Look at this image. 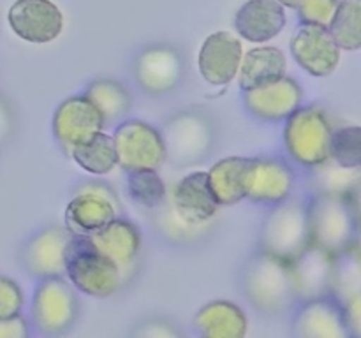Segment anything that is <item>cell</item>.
<instances>
[{"label": "cell", "instance_id": "d590c367", "mask_svg": "<svg viewBox=\"0 0 361 338\" xmlns=\"http://www.w3.org/2000/svg\"><path fill=\"white\" fill-rule=\"evenodd\" d=\"M28 324L21 313L0 319V338H27Z\"/></svg>", "mask_w": 361, "mask_h": 338}, {"label": "cell", "instance_id": "3957f363", "mask_svg": "<svg viewBox=\"0 0 361 338\" xmlns=\"http://www.w3.org/2000/svg\"><path fill=\"white\" fill-rule=\"evenodd\" d=\"M66 275L74 287L94 298H109L123 284L120 268L99 252L87 234L76 232L67 250Z\"/></svg>", "mask_w": 361, "mask_h": 338}, {"label": "cell", "instance_id": "7402d4cb", "mask_svg": "<svg viewBox=\"0 0 361 338\" xmlns=\"http://www.w3.org/2000/svg\"><path fill=\"white\" fill-rule=\"evenodd\" d=\"M284 23V11L275 0H250L236 14L235 27L247 41L267 42L281 34Z\"/></svg>", "mask_w": 361, "mask_h": 338}, {"label": "cell", "instance_id": "4dcf8cb0", "mask_svg": "<svg viewBox=\"0 0 361 338\" xmlns=\"http://www.w3.org/2000/svg\"><path fill=\"white\" fill-rule=\"evenodd\" d=\"M127 189H129L130 197L145 208H155L164 203L166 185L164 180L159 176L157 169L129 171Z\"/></svg>", "mask_w": 361, "mask_h": 338}, {"label": "cell", "instance_id": "e575fe53", "mask_svg": "<svg viewBox=\"0 0 361 338\" xmlns=\"http://www.w3.org/2000/svg\"><path fill=\"white\" fill-rule=\"evenodd\" d=\"M341 305L344 310V319L348 324L349 334L358 338L361 334V294L351 296Z\"/></svg>", "mask_w": 361, "mask_h": 338}, {"label": "cell", "instance_id": "7c38bea8", "mask_svg": "<svg viewBox=\"0 0 361 338\" xmlns=\"http://www.w3.org/2000/svg\"><path fill=\"white\" fill-rule=\"evenodd\" d=\"M295 187L293 171L275 158H249L243 171V192L256 203L277 204L288 199Z\"/></svg>", "mask_w": 361, "mask_h": 338}, {"label": "cell", "instance_id": "f1b7e54d", "mask_svg": "<svg viewBox=\"0 0 361 338\" xmlns=\"http://www.w3.org/2000/svg\"><path fill=\"white\" fill-rule=\"evenodd\" d=\"M360 27V0H344L335 11V16L328 25V30L338 48L345 49V51H356L361 46Z\"/></svg>", "mask_w": 361, "mask_h": 338}, {"label": "cell", "instance_id": "7a4b0ae2", "mask_svg": "<svg viewBox=\"0 0 361 338\" xmlns=\"http://www.w3.org/2000/svg\"><path fill=\"white\" fill-rule=\"evenodd\" d=\"M309 211L310 243L341 254L356 243V206L353 196L317 192Z\"/></svg>", "mask_w": 361, "mask_h": 338}, {"label": "cell", "instance_id": "5bb4252c", "mask_svg": "<svg viewBox=\"0 0 361 338\" xmlns=\"http://www.w3.org/2000/svg\"><path fill=\"white\" fill-rule=\"evenodd\" d=\"M14 34L34 44H46L62 32L63 18L49 0H18L9 11Z\"/></svg>", "mask_w": 361, "mask_h": 338}, {"label": "cell", "instance_id": "ffe728a7", "mask_svg": "<svg viewBox=\"0 0 361 338\" xmlns=\"http://www.w3.org/2000/svg\"><path fill=\"white\" fill-rule=\"evenodd\" d=\"M173 208L176 217L189 227H200L215 217L219 203L208 185L207 173H192L176 183Z\"/></svg>", "mask_w": 361, "mask_h": 338}, {"label": "cell", "instance_id": "8d00e7d4", "mask_svg": "<svg viewBox=\"0 0 361 338\" xmlns=\"http://www.w3.org/2000/svg\"><path fill=\"white\" fill-rule=\"evenodd\" d=\"M14 125L16 123H14L13 108L4 99V95H0V146L11 139V136L14 132Z\"/></svg>", "mask_w": 361, "mask_h": 338}, {"label": "cell", "instance_id": "4fadbf2b", "mask_svg": "<svg viewBox=\"0 0 361 338\" xmlns=\"http://www.w3.org/2000/svg\"><path fill=\"white\" fill-rule=\"evenodd\" d=\"M74 232L69 227L42 229L23 249V264L34 277H62L66 275L67 250Z\"/></svg>", "mask_w": 361, "mask_h": 338}, {"label": "cell", "instance_id": "484cf974", "mask_svg": "<svg viewBox=\"0 0 361 338\" xmlns=\"http://www.w3.org/2000/svg\"><path fill=\"white\" fill-rule=\"evenodd\" d=\"M69 155L80 168L92 175H108L118 165L113 136L102 132V130L88 137L83 143L73 146Z\"/></svg>", "mask_w": 361, "mask_h": 338}, {"label": "cell", "instance_id": "52a82bcc", "mask_svg": "<svg viewBox=\"0 0 361 338\" xmlns=\"http://www.w3.org/2000/svg\"><path fill=\"white\" fill-rule=\"evenodd\" d=\"M80 312L76 292L62 277H46L32 299V320L44 334H60L69 330Z\"/></svg>", "mask_w": 361, "mask_h": 338}, {"label": "cell", "instance_id": "83f0119b", "mask_svg": "<svg viewBox=\"0 0 361 338\" xmlns=\"http://www.w3.org/2000/svg\"><path fill=\"white\" fill-rule=\"evenodd\" d=\"M355 294H361V268L356 243L344 252L335 254L334 291H331V296L338 303H344Z\"/></svg>", "mask_w": 361, "mask_h": 338}, {"label": "cell", "instance_id": "603a6c76", "mask_svg": "<svg viewBox=\"0 0 361 338\" xmlns=\"http://www.w3.org/2000/svg\"><path fill=\"white\" fill-rule=\"evenodd\" d=\"M192 323L207 338H243L249 327L245 312L238 305L224 299L201 306Z\"/></svg>", "mask_w": 361, "mask_h": 338}, {"label": "cell", "instance_id": "2e32d148", "mask_svg": "<svg viewBox=\"0 0 361 338\" xmlns=\"http://www.w3.org/2000/svg\"><path fill=\"white\" fill-rule=\"evenodd\" d=\"M291 53L302 69L312 76H330L341 62V48L330 30L305 23L291 42Z\"/></svg>", "mask_w": 361, "mask_h": 338}, {"label": "cell", "instance_id": "277c9868", "mask_svg": "<svg viewBox=\"0 0 361 338\" xmlns=\"http://www.w3.org/2000/svg\"><path fill=\"white\" fill-rule=\"evenodd\" d=\"M309 245V211L305 204L295 199L277 203L261 229L263 252L289 263Z\"/></svg>", "mask_w": 361, "mask_h": 338}, {"label": "cell", "instance_id": "cb8c5ba5", "mask_svg": "<svg viewBox=\"0 0 361 338\" xmlns=\"http://www.w3.org/2000/svg\"><path fill=\"white\" fill-rule=\"evenodd\" d=\"M286 67H288V62L281 49L263 46V48L250 49L242 56L236 76H238L240 87L247 90V88L259 87V84L286 76Z\"/></svg>", "mask_w": 361, "mask_h": 338}, {"label": "cell", "instance_id": "1f68e13d", "mask_svg": "<svg viewBox=\"0 0 361 338\" xmlns=\"http://www.w3.org/2000/svg\"><path fill=\"white\" fill-rule=\"evenodd\" d=\"M330 161L344 168H360L361 129L358 125H345L334 130L330 143Z\"/></svg>", "mask_w": 361, "mask_h": 338}, {"label": "cell", "instance_id": "e0dca14e", "mask_svg": "<svg viewBox=\"0 0 361 338\" xmlns=\"http://www.w3.org/2000/svg\"><path fill=\"white\" fill-rule=\"evenodd\" d=\"M243 48L238 37L229 32H215L208 35L197 55V67L204 81L222 87L238 74Z\"/></svg>", "mask_w": 361, "mask_h": 338}, {"label": "cell", "instance_id": "8fae6325", "mask_svg": "<svg viewBox=\"0 0 361 338\" xmlns=\"http://www.w3.org/2000/svg\"><path fill=\"white\" fill-rule=\"evenodd\" d=\"M118 211V199L111 189L99 183H87L67 204L66 218L73 232L90 234L116 218Z\"/></svg>", "mask_w": 361, "mask_h": 338}, {"label": "cell", "instance_id": "5b68a950", "mask_svg": "<svg viewBox=\"0 0 361 338\" xmlns=\"http://www.w3.org/2000/svg\"><path fill=\"white\" fill-rule=\"evenodd\" d=\"M334 127L319 108H296L288 116L284 130L286 148L296 162L316 168L330 161Z\"/></svg>", "mask_w": 361, "mask_h": 338}, {"label": "cell", "instance_id": "d6986e66", "mask_svg": "<svg viewBox=\"0 0 361 338\" xmlns=\"http://www.w3.org/2000/svg\"><path fill=\"white\" fill-rule=\"evenodd\" d=\"M293 333L298 338H348L342 305L334 296L307 299L293 319Z\"/></svg>", "mask_w": 361, "mask_h": 338}, {"label": "cell", "instance_id": "9a60e30c", "mask_svg": "<svg viewBox=\"0 0 361 338\" xmlns=\"http://www.w3.org/2000/svg\"><path fill=\"white\" fill-rule=\"evenodd\" d=\"M106 125L99 109L87 97H69L53 115V134L69 154L73 146L83 143Z\"/></svg>", "mask_w": 361, "mask_h": 338}, {"label": "cell", "instance_id": "ac0fdd59", "mask_svg": "<svg viewBox=\"0 0 361 338\" xmlns=\"http://www.w3.org/2000/svg\"><path fill=\"white\" fill-rule=\"evenodd\" d=\"M303 90L291 77H279L270 83L243 90L245 108L254 116L268 122L288 118L296 108H300Z\"/></svg>", "mask_w": 361, "mask_h": 338}, {"label": "cell", "instance_id": "8992f818", "mask_svg": "<svg viewBox=\"0 0 361 338\" xmlns=\"http://www.w3.org/2000/svg\"><path fill=\"white\" fill-rule=\"evenodd\" d=\"M166 161L175 165H194L208 157L215 132L210 120L201 113L182 111L166 120L161 130Z\"/></svg>", "mask_w": 361, "mask_h": 338}, {"label": "cell", "instance_id": "d6a6232c", "mask_svg": "<svg viewBox=\"0 0 361 338\" xmlns=\"http://www.w3.org/2000/svg\"><path fill=\"white\" fill-rule=\"evenodd\" d=\"M298 7L303 23L328 28V25L334 20L338 4L337 0H302Z\"/></svg>", "mask_w": 361, "mask_h": 338}, {"label": "cell", "instance_id": "44dd1931", "mask_svg": "<svg viewBox=\"0 0 361 338\" xmlns=\"http://www.w3.org/2000/svg\"><path fill=\"white\" fill-rule=\"evenodd\" d=\"M87 236L99 252L109 257L120 268L126 282V271L133 270L141 249L140 229L129 220L113 218L111 222Z\"/></svg>", "mask_w": 361, "mask_h": 338}, {"label": "cell", "instance_id": "30bf717a", "mask_svg": "<svg viewBox=\"0 0 361 338\" xmlns=\"http://www.w3.org/2000/svg\"><path fill=\"white\" fill-rule=\"evenodd\" d=\"M295 296L300 301L331 296L334 291L335 254L310 243L302 254L288 263Z\"/></svg>", "mask_w": 361, "mask_h": 338}, {"label": "cell", "instance_id": "4316f807", "mask_svg": "<svg viewBox=\"0 0 361 338\" xmlns=\"http://www.w3.org/2000/svg\"><path fill=\"white\" fill-rule=\"evenodd\" d=\"M85 97L99 109L106 123L122 118L130 108V95L127 88L113 80L92 81L85 92Z\"/></svg>", "mask_w": 361, "mask_h": 338}, {"label": "cell", "instance_id": "836d02e7", "mask_svg": "<svg viewBox=\"0 0 361 338\" xmlns=\"http://www.w3.org/2000/svg\"><path fill=\"white\" fill-rule=\"evenodd\" d=\"M25 296L20 285L13 278L0 277V319L21 313Z\"/></svg>", "mask_w": 361, "mask_h": 338}, {"label": "cell", "instance_id": "d4e9b609", "mask_svg": "<svg viewBox=\"0 0 361 338\" xmlns=\"http://www.w3.org/2000/svg\"><path fill=\"white\" fill-rule=\"evenodd\" d=\"M247 162H249V157L222 158L207 173L208 185L219 206H229L245 197L243 171H245Z\"/></svg>", "mask_w": 361, "mask_h": 338}, {"label": "cell", "instance_id": "6da1fadb", "mask_svg": "<svg viewBox=\"0 0 361 338\" xmlns=\"http://www.w3.org/2000/svg\"><path fill=\"white\" fill-rule=\"evenodd\" d=\"M242 285L250 305L264 315H282L296 301L288 263L263 250L245 264Z\"/></svg>", "mask_w": 361, "mask_h": 338}, {"label": "cell", "instance_id": "ba28073f", "mask_svg": "<svg viewBox=\"0 0 361 338\" xmlns=\"http://www.w3.org/2000/svg\"><path fill=\"white\" fill-rule=\"evenodd\" d=\"M116 162L122 169H159L166 162V150L161 130L140 120L123 122L113 134Z\"/></svg>", "mask_w": 361, "mask_h": 338}, {"label": "cell", "instance_id": "f35d334b", "mask_svg": "<svg viewBox=\"0 0 361 338\" xmlns=\"http://www.w3.org/2000/svg\"><path fill=\"white\" fill-rule=\"evenodd\" d=\"M279 2L286 4V6H291V7H298L302 4V0H279Z\"/></svg>", "mask_w": 361, "mask_h": 338}, {"label": "cell", "instance_id": "f546056e", "mask_svg": "<svg viewBox=\"0 0 361 338\" xmlns=\"http://www.w3.org/2000/svg\"><path fill=\"white\" fill-rule=\"evenodd\" d=\"M330 162V161H328ZM360 183V168H344V165H316V176H314V187L317 192L341 194V196H353L358 190Z\"/></svg>", "mask_w": 361, "mask_h": 338}, {"label": "cell", "instance_id": "74e56055", "mask_svg": "<svg viewBox=\"0 0 361 338\" xmlns=\"http://www.w3.org/2000/svg\"><path fill=\"white\" fill-rule=\"evenodd\" d=\"M136 334H140V337L164 338V337H176L178 331L173 330L171 324L164 323V320H150V323L143 324L140 330H136Z\"/></svg>", "mask_w": 361, "mask_h": 338}, {"label": "cell", "instance_id": "9c48e42d", "mask_svg": "<svg viewBox=\"0 0 361 338\" xmlns=\"http://www.w3.org/2000/svg\"><path fill=\"white\" fill-rule=\"evenodd\" d=\"M185 70L183 56L178 49L166 44L145 48L134 62V77L141 90L150 95H162L180 84Z\"/></svg>", "mask_w": 361, "mask_h": 338}]
</instances>
